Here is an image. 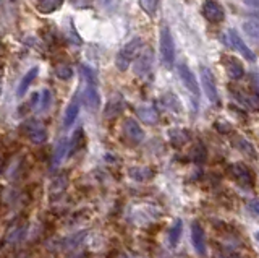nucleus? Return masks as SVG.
Masks as SVG:
<instances>
[{
    "instance_id": "nucleus-1",
    "label": "nucleus",
    "mask_w": 259,
    "mask_h": 258,
    "mask_svg": "<svg viewBox=\"0 0 259 258\" xmlns=\"http://www.w3.org/2000/svg\"><path fill=\"white\" fill-rule=\"evenodd\" d=\"M141 47H143V41L139 38L131 39L130 43H126L123 45V49L120 50V54L117 55V67L120 70H126L130 67L131 60H135L138 57V54L141 52Z\"/></svg>"
},
{
    "instance_id": "nucleus-2",
    "label": "nucleus",
    "mask_w": 259,
    "mask_h": 258,
    "mask_svg": "<svg viewBox=\"0 0 259 258\" xmlns=\"http://www.w3.org/2000/svg\"><path fill=\"white\" fill-rule=\"evenodd\" d=\"M160 55H162V62H164L167 67H172V65H174L175 45H174V39H172L169 26H162L160 29Z\"/></svg>"
},
{
    "instance_id": "nucleus-3",
    "label": "nucleus",
    "mask_w": 259,
    "mask_h": 258,
    "mask_svg": "<svg viewBox=\"0 0 259 258\" xmlns=\"http://www.w3.org/2000/svg\"><path fill=\"white\" fill-rule=\"evenodd\" d=\"M199 72H201V82H202V88L206 91V96L209 98L211 103L219 104V93H217V86L211 70L206 67H201Z\"/></svg>"
},
{
    "instance_id": "nucleus-4",
    "label": "nucleus",
    "mask_w": 259,
    "mask_h": 258,
    "mask_svg": "<svg viewBox=\"0 0 259 258\" xmlns=\"http://www.w3.org/2000/svg\"><path fill=\"white\" fill-rule=\"evenodd\" d=\"M227 39H228V44H230V47L235 49L238 54H241L243 57L248 59V60H255V54H253V50L245 44V41H243V39L240 38V34H238L237 31L230 29V31H228V34H227Z\"/></svg>"
},
{
    "instance_id": "nucleus-5",
    "label": "nucleus",
    "mask_w": 259,
    "mask_h": 258,
    "mask_svg": "<svg viewBox=\"0 0 259 258\" xmlns=\"http://www.w3.org/2000/svg\"><path fill=\"white\" fill-rule=\"evenodd\" d=\"M123 135L125 138L131 141L133 145H138L144 138V131L141 129V125L133 119H126L123 124Z\"/></svg>"
},
{
    "instance_id": "nucleus-6",
    "label": "nucleus",
    "mask_w": 259,
    "mask_h": 258,
    "mask_svg": "<svg viewBox=\"0 0 259 258\" xmlns=\"http://www.w3.org/2000/svg\"><path fill=\"white\" fill-rule=\"evenodd\" d=\"M179 73H180L181 82H183V85L186 86V89L190 91V93L195 94L196 98H199V86H198L196 77H195V73L190 70V67H188L186 64H180L179 65Z\"/></svg>"
},
{
    "instance_id": "nucleus-7",
    "label": "nucleus",
    "mask_w": 259,
    "mask_h": 258,
    "mask_svg": "<svg viewBox=\"0 0 259 258\" xmlns=\"http://www.w3.org/2000/svg\"><path fill=\"white\" fill-rule=\"evenodd\" d=\"M228 172H230V175L235 179L237 182H240L243 185H251L253 184V174L250 168H246L245 164L241 163H237V164H232L230 168H228Z\"/></svg>"
},
{
    "instance_id": "nucleus-8",
    "label": "nucleus",
    "mask_w": 259,
    "mask_h": 258,
    "mask_svg": "<svg viewBox=\"0 0 259 258\" xmlns=\"http://www.w3.org/2000/svg\"><path fill=\"white\" fill-rule=\"evenodd\" d=\"M191 240L193 247L199 255H206V234L199 222H193L191 226Z\"/></svg>"
},
{
    "instance_id": "nucleus-9",
    "label": "nucleus",
    "mask_w": 259,
    "mask_h": 258,
    "mask_svg": "<svg viewBox=\"0 0 259 258\" xmlns=\"http://www.w3.org/2000/svg\"><path fill=\"white\" fill-rule=\"evenodd\" d=\"M202 13L212 23H219L223 20V10L214 0H206L204 5H202Z\"/></svg>"
},
{
    "instance_id": "nucleus-10",
    "label": "nucleus",
    "mask_w": 259,
    "mask_h": 258,
    "mask_svg": "<svg viewBox=\"0 0 259 258\" xmlns=\"http://www.w3.org/2000/svg\"><path fill=\"white\" fill-rule=\"evenodd\" d=\"M125 108V103H123V98H121L120 94H115L112 96V98L109 99L107 106H105V112H104V117L105 119H115L119 117V115L121 114V110H123Z\"/></svg>"
},
{
    "instance_id": "nucleus-11",
    "label": "nucleus",
    "mask_w": 259,
    "mask_h": 258,
    "mask_svg": "<svg viewBox=\"0 0 259 258\" xmlns=\"http://www.w3.org/2000/svg\"><path fill=\"white\" fill-rule=\"evenodd\" d=\"M26 133H28V138L36 145L44 143V141L47 140V130H45L42 125L38 124V122L26 124Z\"/></svg>"
},
{
    "instance_id": "nucleus-12",
    "label": "nucleus",
    "mask_w": 259,
    "mask_h": 258,
    "mask_svg": "<svg viewBox=\"0 0 259 258\" xmlns=\"http://www.w3.org/2000/svg\"><path fill=\"white\" fill-rule=\"evenodd\" d=\"M225 70L235 80H240L245 75V68H243L241 62L237 57H225Z\"/></svg>"
},
{
    "instance_id": "nucleus-13",
    "label": "nucleus",
    "mask_w": 259,
    "mask_h": 258,
    "mask_svg": "<svg viewBox=\"0 0 259 258\" xmlns=\"http://www.w3.org/2000/svg\"><path fill=\"white\" fill-rule=\"evenodd\" d=\"M151 65H152V52L151 50H146L135 62V72L138 75H146L151 70Z\"/></svg>"
},
{
    "instance_id": "nucleus-14",
    "label": "nucleus",
    "mask_w": 259,
    "mask_h": 258,
    "mask_svg": "<svg viewBox=\"0 0 259 258\" xmlns=\"http://www.w3.org/2000/svg\"><path fill=\"white\" fill-rule=\"evenodd\" d=\"M38 77V68L34 67V68H31L29 72L24 75L23 77V80L20 82V86H18V91H17V94H18V98H23L24 96V93L28 91V86L33 83V80Z\"/></svg>"
},
{
    "instance_id": "nucleus-15",
    "label": "nucleus",
    "mask_w": 259,
    "mask_h": 258,
    "mask_svg": "<svg viewBox=\"0 0 259 258\" xmlns=\"http://www.w3.org/2000/svg\"><path fill=\"white\" fill-rule=\"evenodd\" d=\"M63 0H39L38 3V10L40 13H52L55 12V10H59L60 7H62Z\"/></svg>"
},
{
    "instance_id": "nucleus-16",
    "label": "nucleus",
    "mask_w": 259,
    "mask_h": 258,
    "mask_svg": "<svg viewBox=\"0 0 259 258\" xmlns=\"http://www.w3.org/2000/svg\"><path fill=\"white\" fill-rule=\"evenodd\" d=\"M84 103L89 109H93V110H96L99 108L100 101H99V94H98V91H96L94 86H89V88L84 91Z\"/></svg>"
},
{
    "instance_id": "nucleus-17",
    "label": "nucleus",
    "mask_w": 259,
    "mask_h": 258,
    "mask_svg": "<svg viewBox=\"0 0 259 258\" xmlns=\"http://www.w3.org/2000/svg\"><path fill=\"white\" fill-rule=\"evenodd\" d=\"M78 112H80V104L76 103V101H73V103L67 108V112H65V117H63V125H65V127L68 129L70 125H73L76 117H78Z\"/></svg>"
},
{
    "instance_id": "nucleus-18",
    "label": "nucleus",
    "mask_w": 259,
    "mask_h": 258,
    "mask_svg": "<svg viewBox=\"0 0 259 258\" xmlns=\"http://www.w3.org/2000/svg\"><path fill=\"white\" fill-rule=\"evenodd\" d=\"M181 232H183V222H181L180 219H177L174 222V226L170 227V232H169L170 247H177V244H179V240L181 237Z\"/></svg>"
},
{
    "instance_id": "nucleus-19",
    "label": "nucleus",
    "mask_w": 259,
    "mask_h": 258,
    "mask_svg": "<svg viewBox=\"0 0 259 258\" xmlns=\"http://www.w3.org/2000/svg\"><path fill=\"white\" fill-rule=\"evenodd\" d=\"M67 151H68V141L67 140H62L60 143L57 145V148L54 151V158H52V164L54 166H59L62 163V159L67 156Z\"/></svg>"
},
{
    "instance_id": "nucleus-20",
    "label": "nucleus",
    "mask_w": 259,
    "mask_h": 258,
    "mask_svg": "<svg viewBox=\"0 0 259 258\" xmlns=\"http://www.w3.org/2000/svg\"><path fill=\"white\" fill-rule=\"evenodd\" d=\"M169 136H170L172 145H175V146L185 145L186 141L190 140V135H188V131H185V130H170Z\"/></svg>"
},
{
    "instance_id": "nucleus-21",
    "label": "nucleus",
    "mask_w": 259,
    "mask_h": 258,
    "mask_svg": "<svg viewBox=\"0 0 259 258\" xmlns=\"http://www.w3.org/2000/svg\"><path fill=\"white\" fill-rule=\"evenodd\" d=\"M138 115L141 117L144 124H156L157 122V112L152 108H139L138 109Z\"/></svg>"
},
{
    "instance_id": "nucleus-22",
    "label": "nucleus",
    "mask_w": 259,
    "mask_h": 258,
    "mask_svg": "<svg viewBox=\"0 0 259 258\" xmlns=\"http://www.w3.org/2000/svg\"><path fill=\"white\" fill-rule=\"evenodd\" d=\"M130 175L136 180L144 182V180H148L152 177V171L149 168H133L130 171Z\"/></svg>"
},
{
    "instance_id": "nucleus-23",
    "label": "nucleus",
    "mask_w": 259,
    "mask_h": 258,
    "mask_svg": "<svg viewBox=\"0 0 259 258\" xmlns=\"http://www.w3.org/2000/svg\"><path fill=\"white\" fill-rule=\"evenodd\" d=\"M83 130H78L76 133L73 135V138H72V143L68 141V150H70V154H73L76 153L80 148H81V145H83Z\"/></svg>"
},
{
    "instance_id": "nucleus-24",
    "label": "nucleus",
    "mask_w": 259,
    "mask_h": 258,
    "mask_svg": "<svg viewBox=\"0 0 259 258\" xmlns=\"http://www.w3.org/2000/svg\"><path fill=\"white\" fill-rule=\"evenodd\" d=\"M55 75L62 80H70L73 77V70H72V67H68L67 64H60L55 67Z\"/></svg>"
},
{
    "instance_id": "nucleus-25",
    "label": "nucleus",
    "mask_w": 259,
    "mask_h": 258,
    "mask_svg": "<svg viewBox=\"0 0 259 258\" xmlns=\"http://www.w3.org/2000/svg\"><path fill=\"white\" fill-rule=\"evenodd\" d=\"M157 3H159V0H139L141 8H143L144 12L149 15V17H154V15H156Z\"/></svg>"
},
{
    "instance_id": "nucleus-26",
    "label": "nucleus",
    "mask_w": 259,
    "mask_h": 258,
    "mask_svg": "<svg viewBox=\"0 0 259 258\" xmlns=\"http://www.w3.org/2000/svg\"><path fill=\"white\" fill-rule=\"evenodd\" d=\"M81 72H83L84 78L88 80L91 85H98V75L93 68H89L88 65H81Z\"/></svg>"
},
{
    "instance_id": "nucleus-27",
    "label": "nucleus",
    "mask_w": 259,
    "mask_h": 258,
    "mask_svg": "<svg viewBox=\"0 0 259 258\" xmlns=\"http://www.w3.org/2000/svg\"><path fill=\"white\" fill-rule=\"evenodd\" d=\"M193 159H195L196 163H202V161L206 159V148L202 146V143H198L195 146V150H193Z\"/></svg>"
},
{
    "instance_id": "nucleus-28",
    "label": "nucleus",
    "mask_w": 259,
    "mask_h": 258,
    "mask_svg": "<svg viewBox=\"0 0 259 258\" xmlns=\"http://www.w3.org/2000/svg\"><path fill=\"white\" fill-rule=\"evenodd\" d=\"M245 31L250 34V36L253 38V39H258V34H259V28H258V23L256 22H248V23H245Z\"/></svg>"
},
{
    "instance_id": "nucleus-29",
    "label": "nucleus",
    "mask_w": 259,
    "mask_h": 258,
    "mask_svg": "<svg viewBox=\"0 0 259 258\" xmlns=\"http://www.w3.org/2000/svg\"><path fill=\"white\" fill-rule=\"evenodd\" d=\"M67 184H68L67 177H65V175H60L59 179L52 184V192H62L65 187H67Z\"/></svg>"
},
{
    "instance_id": "nucleus-30",
    "label": "nucleus",
    "mask_w": 259,
    "mask_h": 258,
    "mask_svg": "<svg viewBox=\"0 0 259 258\" xmlns=\"http://www.w3.org/2000/svg\"><path fill=\"white\" fill-rule=\"evenodd\" d=\"M237 145L240 146V148L245 151V153H250L251 156H255V150H253V146L248 143V141H245L243 138H238V140H237Z\"/></svg>"
},
{
    "instance_id": "nucleus-31",
    "label": "nucleus",
    "mask_w": 259,
    "mask_h": 258,
    "mask_svg": "<svg viewBox=\"0 0 259 258\" xmlns=\"http://www.w3.org/2000/svg\"><path fill=\"white\" fill-rule=\"evenodd\" d=\"M216 127H217V130H219V131H225V133H227V131H230V127H227L225 122H217Z\"/></svg>"
},
{
    "instance_id": "nucleus-32",
    "label": "nucleus",
    "mask_w": 259,
    "mask_h": 258,
    "mask_svg": "<svg viewBox=\"0 0 259 258\" xmlns=\"http://www.w3.org/2000/svg\"><path fill=\"white\" fill-rule=\"evenodd\" d=\"M251 211H253V213H255V215H258V208H256V206H258V201L255 200V201H251Z\"/></svg>"
},
{
    "instance_id": "nucleus-33",
    "label": "nucleus",
    "mask_w": 259,
    "mask_h": 258,
    "mask_svg": "<svg viewBox=\"0 0 259 258\" xmlns=\"http://www.w3.org/2000/svg\"><path fill=\"white\" fill-rule=\"evenodd\" d=\"M2 73H3V70H2V68H0V78H2Z\"/></svg>"
},
{
    "instance_id": "nucleus-34",
    "label": "nucleus",
    "mask_w": 259,
    "mask_h": 258,
    "mask_svg": "<svg viewBox=\"0 0 259 258\" xmlns=\"http://www.w3.org/2000/svg\"><path fill=\"white\" fill-rule=\"evenodd\" d=\"M2 166H3V163H2V161H0V171H2Z\"/></svg>"
},
{
    "instance_id": "nucleus-35",
    "label": "nucleus",
    "mask_w": 259,
    "mask_h": 258,
    "mask_svg": "<svg viewBox=\"0 0 259 258\" xmlns=\"http://www.w3.org/2000/svg\"><path fill=\"white\" fill-rule=\"evenodd\" d=\"M102 2H109V0H102Z\"/></svg>"
}]
</instances>
